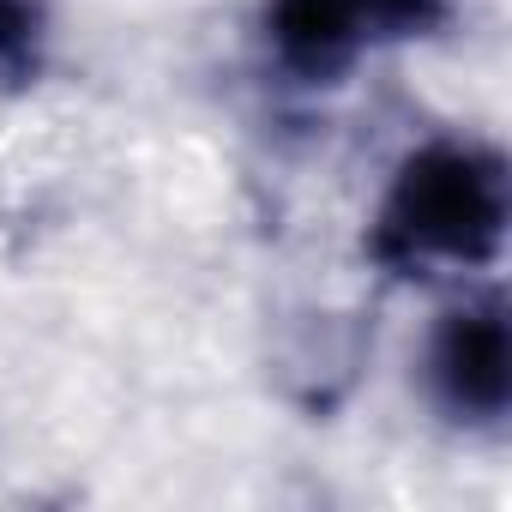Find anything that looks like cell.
<instances>
[{
    "instance_id": "obj_1",
    "label": "cell",
    "mask_w": 512,
    "mask_h": 512,
    "mask_svg": "<svg viewBox=\"0 0 512 512\" xmlns=\"http://www.w3.org/2000/svg\"><path fill=\"white\" fill-rule=\"evenodd\" d=\"M506 241V163L470 139L410 151L386 187L374 247L404 272H482Z\"/></svg>"
},
{
    "instance_id": "obj_2",
    "label": "cell",
    "mask_w": 512,
    "mask_h": 512,
    "mask_svg": "<svg viewBox=\"0 0 512 512\" xmlns=\"http://www.w3.org/2000/svg\"><path fill=\"white\" fill-rule=\"evenodd\" d=\"M428 380L434 398L458 422H500L512 392V344H506V302L500 296H464L434 344H428Z\"/></svg>"
},
{
    "instance_id": "obj_3",
    "label": "cell",
    "mask_w": 512,
    "mask_h": 512,
    "mask_svg": "<svg viewBox=\"0 0 512 512\" xmlns=\"http://www.w3.org/2000/svg\"><path fill=\"white\" fill-rule=\"evenodd\" d=\"M266 37L296 79L332 85L374 43V25H368V0H272Z\"/></svg>"
},
{
    "instance_id": "obj_4",
    "label": "cell",
    "mask_w": 512,
    "mask_h": 512,
    "mask_svg": "<svg viewBox=\"0 0 512 512\" xmlns=\"http://www.w3.org/2000/svg\"><path fill=\"white\" fill-rule=\"evenodd\" d=\"M49 19L37 0H0V85H25L43 67Z\"/></svg>"
},
{
    "instance_id": "obj_5",
    "label": "cell",
    "mask_w": 512,
    "mask_h": 512,
    "mask_svg": "<svg viewBox=\"0 0 512 512\" xmlns=\"http://www.w3.org/2000/svg\"><path fill=\"white\" fill-rule=\"evenodd\" d=\"M452 13V0H368V25H374V43L386 37H428L440 31Z\"/></svg>"
}]
</instances>
